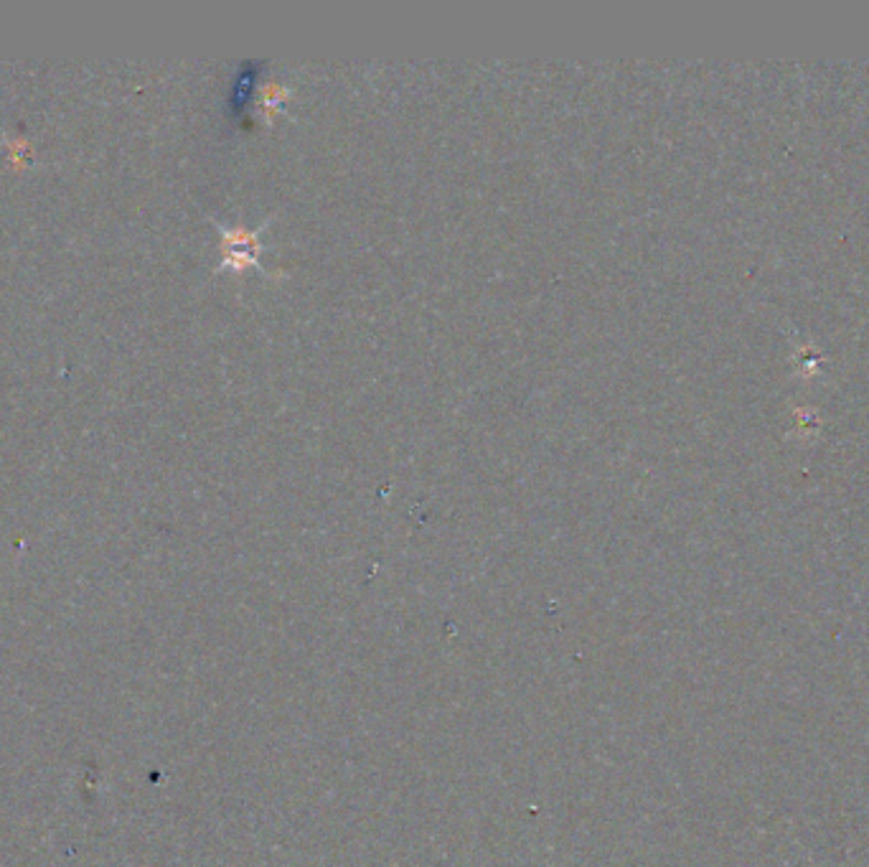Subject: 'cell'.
Segmentation results:
<instances>
[{"label":"cell","instance_id":"cell-1","mask_svg":"<svg viewBox=\"0 0 869 867\" xmlns=\"http://www.w3.org/2000/svg\"><path fill=\"white\" fill-rule=\"evenodd\" d=\"M265 230V224L259 230H250V227H234V230H221L224 240H221V265L232 267V270H242V267H255L259 263V232Z\"/></svg>","mask_w":869,"mask_h":867},{"label":"cell","instance_id":"cell-2","mask_svg":"<svg viewBox=\"0 0 869 867\" xmlns=\"http://www.w3.org/2000/svg\"><path fill=\"white\" fill-rule=\"evenodd\" d=\"M286 94H288V90H282V86L267 84L265 92H263V97H259V107L265 109V115H270L273 109L278 107L282 100H286Z\"/></svg>","mask_w":869,"mask_h":867}]
</instances>
